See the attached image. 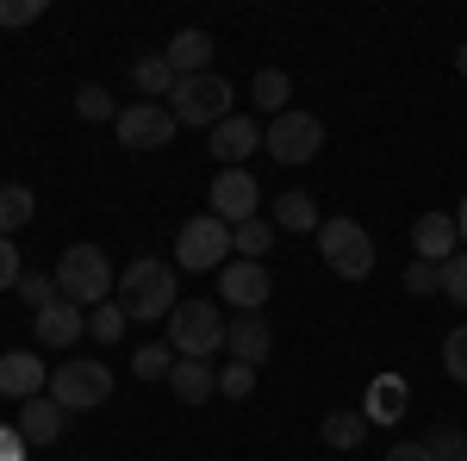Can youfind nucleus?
Masks as SVG:
<instances>
[{
  "mask_svg": "<svg viewBox=\"0 0 467 461\" xmlns=\"http://www.w3.org/2000/svg\"><path fill=\"white\" fill-rule=\"evenodd\" d=\"M119 306L131 324H150V319H169L181 306V287H175V268L156 262V256H138L125 275H119Z\"/></svg>",
  "mask_w": 467,
  "mask_h": 461,
  "instance_id": "1",
  "label": "nucleus"
},
{
  "mask_svg": "<svg viewBox=\"0 0 467 461\" xmlns=\"http://www.w3.org/2000/svg\"><path fill=\"white\" fill-rule=\"evenodd\" d=\"M112 262L100 244H69L57 256V293L69 299V306H107L112 299Z\"/></svg>",
  "mask_w": 467,
  "mask_h": 461,
  "instance_id": "2",
  "label": "nucleus"
},
{
  "mask_svg": "<svg viewBox=\"0 0 467 461\" xmlns=\"http://www.w3.org/2000/svg\"><path fill=\"white\" fill-rule=\"evenodd\" d=\"M224 312H218V299H181L175 312H169V350L187 355V361H213L224 350Z\"/></svg>",
  "mask_w": 467,
  "mask_h": 461,
  "instance_id": "3",
  "label": "nucleus"
},
{
  "mask_svg": "<svg viewBox=\"0 0 467 461\" xmlns=\"http://www.w3.org/2000/svg\"><path fill=\"white\" fill-rule=\"evenodd\" d=\"M231 100H237V94H231V81H224V75H181L175 88H169V112H175V125H206V131H213V125H224V119H231Z\"/></svg>",
  "mask_w": 467,
  "mask_h": 461,
  "instance_id": "4",
  "label": "nucleus"
},
{
  "mask_svg": "<svg viewBox=\"0 0 467 461\" xmlns=\"http://www.w3.org/2000/svg\"><path fill=\"white\" fill-rule=\"evenodd\" d=\"M318 256H324V268L343 275V281H368L374 275V237H368V225H356V218H324Z\"/></svg>",
  "mask_w": 467,
  "mask_h": 461,
  "instance_id": "5",
  "label": "nucleus"
},
{
  "mask_svg": "<svg viewBox=\"0 0 467 461\" xmlns=\"http://www.w3.org/2000/svg\"><path fill=\"white\" fill-rule=\"evenodd\" d=\"M50 399L63 412H94L112 399V368L94 361V355H69L63 368H50Z\"/></svg>",
  "mask_w": 467,
  "mask_h": 461,
  "instance_id": "6",
  "label": "nucleus"
},
{
  "mask_svg": "<svg viewBox=\"0 0 467 461\" xmlns=\"http://www.w3.org/2000/svg\"><path fill=\"white\" fill-rule=\"evenodd\" d=\"M262 150H268L275 162L299 169V162H312V156L324 150V119H318V112L287 107L281 119H268V125H262Z\"/></svg>",
  "mask_w": 467,
  "mask_h": 461,
  "instance_id": "7",
  "label": "nucleus"
},
{
  "mask_svg": "<svg viewBox=\"0 0 467 461\" xmlns=\"http://www.w3.org/2000/svg\"><path fill=\"white\" fill-rule=\"evenodd\" d=\"M224 256H231V225L213 213L187 218L175 237V268H187V275H206V268H224Z\"/></svg>",
  "mask_w": 467,
  "mask_h": 461,
  "instance_id": "8",
  "label": "nucleus"
},
{
  "mask_svg": "<svg viewBox=\"0 0 467 461\" xmlns=\"http://www.w3.org/2000/svg\"><path fill=\"white\" fill-rule=\"evenodd\" d=\"M206 213L224 218L231 231H237V225H250V218H262V187H255L250 169H218L213 194H206Z\"/></svg>",
  "mask_w": 467,
  "mask_h": 461,
  "instance_id": "9",
  "label": "nucleus"
},
{
  "mask_svg": "<svg viewBox=\"0 0 467 461\" xmlns=\"http://www.w3.org/2000/svg\"><path fill=\"white\" fill-rule=\"evenodd\" d=\"M175 112L162 107V100H138V107L119 112V143L125 150H169L175 143Z\"/></svg>",
  "mask_w": 467,
  "mask_h": 461,
  "instance_id": "10",
  "label": "nucleus"
},
{
  "mask_svg": "<svg viewBox=\"0 0 467 461\" xmlns=\"http://www.w3.org/2000/svg\"><path fill=\"white\" fill-rule=\"evenodd\" d=\"M268 293H275L268 262H244V256H231V262L218 268V299H231L237 312H262V306H268Z\"/></svg>",
  "mask_w": 467,
  "mask_h": 461,
  "instance_id": "11",
  "label": "nucleus"
},
{
  "mask_svg": "<svg viewBox=\"0 0 467 461\" xmlns=\"http://www.w3.org/2000/svg\"><path fill=\"white\" fill-rule=\"evenodd\" d=\"M224 350L231 361H244V368H268V355H275V330L262 312H237V319L224 324Z\"/></svg>",
  "mask_w": 467,
  "mask_h": 461,
  "instance_id": "12",
  "label": "nucleus"
},
{
  "mask_svg": "<svg viewBox=\"0 0 467 461\" xmlns=\"http://www.w3.org/2000/svg\"><path fill=\"white\" fill-rule=\"evenodd\" d=\"M37 393H50V368H44V355L32 350H6L0 355V399H37Z\"/></svg>",
  "mask_w": 467,
  "mask_h": 461,
  "instance_id": "13",
  "label": "nucleus"
},
{
  "mask_svg": "<svg viewBox=\"0 0 467 461\" xmlns=\"http://www.w3.org/2000/svg\"><path fill=\"white\" fill-rule=\"evenodd\" d=\"M255 150H262V119H250V112H231L224 125H213V156L224 162V169H244Z\"/></svg>",
  "mask_w": 467,
  "mask_h": 461,
  "instance_id": "14",
  "label": "nucleus"
},
{
  "mask_svg": "<svg viewBox=\"0 0 467 461\" xmlns=\"http://www.w3.org/2000/svg\"><path fill=\"white\" fill-rule=\"evenodd\" d=\"M455 249H462L455 213H424L418 225H411V256H418V262H436V268H442Z\"/></svg>",
  "mask_w": 467,
  "mask_h": 461,
  "instance_id": "15",
  "label": "nucleus"
},
{
  "mask_svg": "<svg viewBox=\"0 0 467 461\" xmlns=\"http://www.w3.org/2000/svg\"><path fill=\"white\" fill-rule=\"evenodd\" d=\"M32 337L44 343V350H69V343H81V337H88V319H81V306L57 299V306H44V312L32 319Z\"/></svg>",
  "mask_w": 467,
  "mask_h": 461,
  "instance_id": "16",
  "label": "nucleus"
},
{
  "mask_svg": "<svg viewBox=\"0 0 467 461\" xmlns=\"http://www.w3.org/2000/svg\"><path fill=\"white\" fill-rule=\"evenodd\" d=\"M405 405H411V381H405V374H374V381H368L361 418H368V424H399Z\"/></svg>",
  "mask_w": 467,
  "mask_h": 461,
  "instance_id": "17",
  "label": "nucleus"
},
{
  "mask_svg": "<svg viewBox=\"0 0 467 461\" xmlns=\"http://www.w3.org/2000/svg\"><path fill=\"white\" fill-rule=\"evenodd\" d=\"M63 418H69V412H63L50 393H37V399H26V405H19V424H13V430H19L32 449H50V443L63 436Z\"/></svg>",
  "mask_w": 467,
  "mask_h": 461,
  "instance_id": "18",
  "label": "nucleus"
},
{
  "mask_svg": "<svg viewBox=\"0 0 467 461\" xmlns=\"http://www.w3.org/2000/svg\"><path fill=\"white\" fill-rule=\"evenodd\" d=\"M213 32H200V26H187V32H175L169 37V50H162V57H169V69H175V81L181 75H213Z\"/></svg>",
  "mask_w": 467,
  "mask_h": 461,
  "instance_id": "19",
  "label": "nucleus"
},
{
  "mask_svg": "<svg viewBox=\"0 0 467 461\" xmlns=\"http://www.w3.org/2000/svg\"><path fill=\"white\" fill-rule=\"evenodd\" d=\"M169 393H175L181 405H206V399L218 393V368L213 361H187V355H181L175 374H169Z\"/></svg>",
  "mask_w": 467,
  "mask_h": 461,
  "instance_id": "20",
  "label": "nucleus"
},
{
  "mask_svg": "<svg viewBox=\"0 0 467 461\" xmlns=\"http://www.w3.org/2000/svg\"><path fill=\"white\" fill-rule=\"evenodd\" d=\"M275 231H318V200L306 187L275 194Z\"/></svg>",
  "mask_w": 467,
  "mask_h": 461,
  "instance_id": "21",
  "label": "nucleus"
},
{
  "mask_svg": "<svg viewBox=\"0 0 467 461\" xmlns=\"http://www.w3.org/2000/svg\"><path fill=\"white\" fill-rule=\"evenodd\" d=\"M250 94H255V107L268 112V119H281V112H287V100H293V81H287V69H255Z\"/></svg>",
  "mask_w": 467,
  "mask_h": 461,
  "instance_id": "22",
  "label": "nucleus"
},
{
  "mask_svg": "<svg viewBox=\"0 0 467 461\" xmlns=\"http://www.w3.org/2000/svg\"><path fill=\"white\" fill-rule=\"evenodd\" d=\"M32 213H37L32 187H19V181L6 187V181H0V237H13L19 225H32Z\"/></svg>",
  "mask_w": 467,
  "mask_h": 461,
  "instance_id": "23",
  "label": "nucleus"
},
{
  "mask_svg": "<svg viewBox=\"0 0 467 461\" xmlns=\"http://www.w3.org/2000/svg\"><path fill=\"white\" fill-rule=\"evenodd\" d=\"M231 249H237L244 262H262V256L275 249V218H250V225H237V231H231Z\"/></svg>",
  "mask_w": 467,
  "mask_h": 461,
  "instance_id": "24",
  "label": "nucleus"
},
{
  "mask_svg": "<svg viewBox=\"0 0 467 461\" xmlns=\"http://www.w3.org/2000/svg\"><path fill=\"white\" fill-rule=\"evenodd\" d=\"M324 443H330V449H361V443H368V418H361V412H330V418H324Z\"/></svg>",
  "mask_w": 467,
  "mask_h": 461,
  "instance_id": "25",
  "label": "nucleus"
},
{
  "mask_svg": "<svg viewBox=\"0 0 467 461\" xmlns=\"http://www.w3.org/2000/svg\"><path fill=\"white\" fill-rule=\"evenodd\" d=\"M131 81H138V94L156 100V94L175 88V69H169V57H138V63H131Z\"/></svg>",
  "mask_w": 467,
  "mask_h": 461,
  "instance_id": "26",
  "label": "nucleus"
},
{
  "mask_svg": "<svg viewBox=\"0 0 467 461\" xmlns=\"http://www.w3.org/2000/svg\"><path fill=\"white\" fill-rule=\"evenodd\" d=\"M175 361L181 355H169V343H144V350L131 355V374H138V381H169Z\"/></svg>",
  "mask_w": 467,
  "mask_h": 461,
  "instance_id": "27",
  "label": "nucleus"
},
{
  "mask_svg": "<svg viewBox=\"0 0 467 461\" xmlns=\"http://www.w3.org/2000/svg\"><path fill=\"white\" fill-rule=\"evenodd\" d=\"M13 293H19V299L32 306V319H37V312H44V306H57V299H63V293H57V275H37V268H26Z\"/></svg>",
  "mask_w": 467,
  "mask_h": 461,
  "instance_id": "28",
  "label": "nucleus"
},
{
  "mask_svg": "<svg viewBox=\"0 0 467 461\" xmlns=\"http://www.w3.org/2000/svg\"><path fill=\"white\" fill-rule=\"evenodd\" d=\"M125 306H119V299H107V306H94V312H88V337H100V343H119V337H125Z\"/></svg>",
  "mask_w": 467,
  "mask_h": 461,
  "instance_id": "29",
  "label": "nucleus"
},
{
  "mask_svg": "<svg viewBox=\"0 0 467 461\" xmlns=\"http://www.w3.org/2000/svg\"><path fill=\"white\" fill-rule=\"evenodd\" d=\"M442 374L467 387V324H455V330L442 337Z\"/></svg>",
  "mask_w": 467,
  "mask_h": 461,
  "instance_id": "30",
  "label": "nucleus"
},
{
  "mask_svg": "<svg viewBox=\"0 0 467 461\" xmlns=\"http://www.w3.org/2000/svg\"><path fill=\"white\" fill-rule=\"evenodd\" d=\"M250 393H255V368H244V361L218 368V399H250Z\"/></svg>",
  "mask_w": 467,
  "mask_h": 461,
  "instance_id": "31",
  "label": "nucleus"
},
{
  "mask_svg": "<svg viewBox=\"0 0 467 461\" xmlns=\"http://www.w3.org/2000/svg\"><path fill=\"white\" fill-rule=\"evenodd\" d=\"M405 293H418V299H431V293H442V268L436 262H405Z\"/></svg>",
  "mask_w": 467,
  "mask_h": 461,
  "instance_id": "32",
  "label": "nucleus"
},
{
  "mask_svg": "<svg viewBox=\"0 0 467 461\" xmlns=\"http://www.w3.org/2000/svg\"><path fill=\"white\" fill-rule=\"evenodd\" d=\"M442 299L467 306V249H455V256L442 262Z\"/></svg>",
  "mask_w": 467,
  "mask_h": 461,
  "instance_id": "33",
  "label": "nucleus"
},
{
  "mask_svg": "<svg viewBox=\"0 0 467 461\" xmlns=\"http://www.w3.org/2000/svg\"><path fill=\"white\" fill-rule=\"evenodd\" d=\"M424 443H431V456H436V461H455V456H467V430H455V424H436L431 436H424Z\"/></svg>",
  "mask_w": 467,
  "mask_h": 461,
  "instance_id": "34",
  "label": "nucleus"
},
{
  "mask_svg": "<svg viewBox=\"0 0 467 461\" xmlns=\"http://www.w3.org/2000/svg\"><path fill=\"white\" fill-rule=\"evenodd\" d=\"M75 112H81V119H112V94L100 81H88V88L75 94Z\"/></svg>",
  "mask_w": 467,
  "mask_h": 461,
  "instance_id": "35",
  "label": "nucleus"
},
{
  "mask_svg": "<svg viewBox=\"0 0 467 461\" xmlns=\"http://www.w3.org/2000/svg\"><path fill=\"white\" fill-rule=\"evenodd\" d=\"M44 19V0H0V26H32Z\"/></svg>",
  "mask_w": 467,
  "mask_h": 461,
  "instance_id": "36",
  "label": "nucleus"
},
{
  "mask_svg": "<svg viewBox=\"0 0 467 461\" xmlns=\"http://www.w3.org/2000/svg\"><path fill=\"white\" fill-rule=\"evenodd\" d=\"M19 275H26L19 244H13V237H0V293H6V287H19Z\"/></svg>",
  "mask_w": 467,
  "mask_h": 461,
  "instance_id": "37",
  "label": "nucleus"
},
{
  "mask_svg": "<svg viewBox=\"0 0 467 461\" xmlns=\"http://www.w3.org/2000/svg\"><path fill=\"white\" fill-rule=\"evenodd\" d=\"M26 456H32V443H26L19 430H6V424H0V461H26Z\"/></svg>",
  "mask_w": 467,
  "mask_h": 461,
  "instance_id": "38",
  "label": "nucleus"
},
{
  "mask_svg": "<svg viewBox=\"0 0 467 461\" xmlns=\"http://www.w3.org/2000/svg\"><path fill=\"white\" fill-rule=\"evenodd\" d=\"M387 461H436V456H431V443H393Z\"/></svg>",
  "mask_w": 467,
  "mask_h": 461,
  "instance_id": "39",
  "label": "nucleus"
},
{
  "mask_svg": "<svg viewBox=\"0 0 467 461\" xmlns=\"http://www.w3.org/2000/svg\"><path fill=\"white\" fill-rule=\"evenodd\" d=\"M455 231H462V249H467V200L455 206Z\"/></svg>",
  "mask_w": 467,
  "mask_h": 461,
  "instance_id": "40",
  "label": "nucleus"
},
{
  "mask_svg": "<svg viewBox=\"0 0 467 461\" xmlns=\"http://www.w3.org/2000/svg\"><path fill=\"white\" fill-rule=\"evenodd\" d=\"M455 69H462V75H467V44H462V50H455Z\"/></svg>",
  "mask_w": 467,
  "mask_h": 461,
  "instance_id": "41",
  "label": "nucleus"
},
{
  "mask_svg": "<svg viewBox=\"0 0 467 461\" xmlns=\"http://www.w3.org/2000/svg\"><path fill=\"white\" fill-rule=\"evenodd\" d=\"M455 461H467V456H455Z\"/></svg>",
  "mask_w": 467,
  "mask_h": 461,
  "instance_id": "42",
  "label": "nucleus"
}]
</instances>
